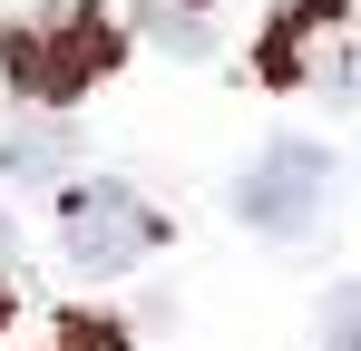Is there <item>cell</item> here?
<instances>
[{"label":"cell","instance_id":"cell-1","mask_svg":"<svg viewBox=\"0 0 361 351\" xmlns=\"http://www.w3.org/2000/svg\"><path fill=\"white\" fill-rule=\"evenodd\" d=\"M322 205H332V147H312V137H274L235 176V215L264 244H302V234L322 225Z\"/></svg>","mask_w":361,"mask_h":351},{"label":"cell","instance_id":"cell-2","mask_svg":"<svg viewBox=\"0 0 361 351\" xmlns=\"http://www.w3.org/2000/svg\"><path fill=\"white\" fill-rule=\"evenodd\" d=\"M157 234H166L157 205H147L137 185H118V176L59 185V264H68V273H127Z\"/></svg>","mask_w":361,"mask_h":351},{"label":"cell","instance_id":"cell-3","mask_svg":"<svg viewBox=\"0 0 361 351\" xmlns=\"http://www.w3.org/2000/svg\"><path fill=\"white\" fill-rule=\"evenodd\" d=\"M118 68V20L108 10H68L49 30H30V39H10V78H20V98H78L88 78H108Z\"/></svg>","mask_w":361,"mask_h":351},{"label":"cell","instance_id":"cell-4","mask_svg":"<svg viewBox=\"0 0 361 351\" xmlns=\"http://www.w3.org/2000/svg\"><path fill=\"white\" fill-rule=\"evenodd\" d=\"M352 30V0H283L274 20H264V88H312V68H322V39H342Z\"/></svg>","mask_w":361,"mask_h":351},{"label":"cell","instance_id":"cell-5","mask_svg":"<svg viewBox=\"0 0 361 351\" xmlns=\"http://www.w3.org/2000/svg\"><path fill=\"white\" fill-rule=\"evenodd\" d=\"M137 30H147L157 49H176V58H205V49H215L205 10H185V0H147V10H137Z\"/></svg>","mask_w":361,"mask_h":351},{"label":"cell","instance_id":"cell-6","mask_svg":"<svg viewBox=\"0 0 361 351\" xmlns=\"http://www.w3.org/2000/svg\"><path fill=\"white\" fill-rule=\"evenodd\" d=\"M322 351H361V283H342L322 302Z\"/></svg>","mask_w":361,"mask_h":351},{"label":"cell","instance_id":"cell-7","mask_svg":"<svg viewBox=\"0 0 361 351\" xmlns=\"http://www.w3.org/2000/svg\"><path fill=\"white\" fill-rule=\"evenodd\" d=\"M68 342H78V351H127V332H118V322H98V312H78Z\"/></svg>","mask_w":361,"mask_h":351},{"label":"cell","instance_id":"cell-8","mask_svg":"<svg viewBox=\"0 0 361 351\" xmlns=\"http://www.w3.org/2000/svg\"><path fill=\"white\" fill-rule=\"evenodd\" d=\"M0 264H10V215H0Z\"/></svg>","mask_w":361,"mask_h":351},{"label":"cell","instance_id":"cell-9","mask_svg":"<svg viewBox=\"0 0 361 351\" xmlns=\"http://www.w3.org/2000/svg\"><path fill=\"white\" fill-rule=\"evenodd\" d=\"M0 322H10V283H0Z\"/></svg>","mask_w":361,"mask_h":351}]
</instances>
